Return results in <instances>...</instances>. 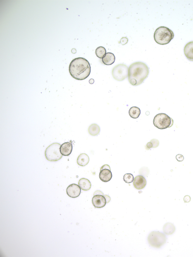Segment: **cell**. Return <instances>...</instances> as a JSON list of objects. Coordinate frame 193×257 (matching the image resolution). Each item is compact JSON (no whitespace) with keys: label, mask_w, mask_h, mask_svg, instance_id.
Segmentation results:
<instances>
[{"label":"cell","mask_w":193,"mask_h":257,"mask_svg":"<svg viewBox=\"0 0 193 257\" xmlns=\"http://www.w3.org/2000/svg\"><path fill=\"white\" fill-rule=\"evenodd\" d=\"M147 181L146 179L142 176H137L134 179L133 185L136 189L142 190L145 187Z\"/></svg>","instance_id":"30bf717a"},{"label":"cell","mask_w":193,"mask_h":257,"mask_svg":"<svg viewBox=\"0 0 193 257\" xmlns=\"http://www.w3.org/2000/svg\"><path fill=\"white\" fill-rule=\"evenodd\" d=\"M78 184L81 189L84 191H89L91 187L90 181L85 178H82L79 180Z\"/></svg>","instance_id":"9a60e30c"},{"label":"cell","mask_w":193,"mask_h":257,"mask_svg":"<svg viewBox=\"0 0 193 257\" xmlns=\"http://www.w3.org/2000/svg\"><path fill=\"white\" fill-rule=\"evenodd\" d=\"M149 244L152 247L160 248L166 244L167 238L165 234L159 231H153L150 233L148 238Z\"/></svg>","instance_id":"277c9868"},{"label":"cell","mask_w":193,"mask_h":257,"mask_svg":"<svg viewBox=\"0 0 193 257\" xmlns=\"http://www.w3.org/2000/svg\"><path fill=\"white\" fill-rule=\"evenodd\" d=\"M153 148V145L152 143L151 142H148V143L146 145V146L145 147V148L146 150H149L150 149Z\"/></svg>","instance_id":"484cf974"},{"label":"cell","mask_w":193,"mask_h":257,"mask_svg":"<svg viewBox=\"0 0 193 257\" xmlns=\"http://www.w3.org/2000/svg\"><path fill=\"white\" fill-rule=\"evenodd\" d=\"M129 114L132 119H137L141 114L140 109L138 107H131L129 110Z\"/></svg>","instance_id":"d6986e66"},{"label":"cell","mask_w":193,"mask_h":257,"mask_svg":"<svg viewBox=\"0 0 193 257\" xmlns=\"http://www.w3.org/2000/svg\"><path fill=\"white\" fill-rule=\"evenodd\" d=\"M66 193L70 197L76 198L80 195L81 189L79 185L72 184L69 185L66 188Z\"/></svg>","instance_id":"ba28073f"},{"label":"cell","mask_w":193,"mask_h":257,"mask_svg":"<svg viewBox=\"0 0 193 257\" xmlns=\"http://www.w3.org/2000/svg\"><path fill=\"white\" fill-rule=\"evenodd\" d=\"M191 201V197L189 195H186L184 198V201L185 203H188Z\"/></svg>","instance_id":"d4e9b609"},{"label":"cell","mask_w":193,"mask_h":257,"mask_svg":"<svg viewBox=\"0 0 193 257\" xmlns=\"http://www.w3.org/2000/svg\"><path fill=\"white\" fill-rule=\"evenodd\" d=\"M111 171L108 169H103L100 171L99 178L101 181L108 182L111 180L112 178Z\"/></svg>","instance_id":"4fadbf2b"},{"label":"cell","mask_w":193,"mask_h":257,"mask_svg":"<svg viewBox=\"0 0 193 257\" xmlns=\"http://www.w3.org/2000/svg\"><path fill=\"white\" fill-rule=\"evenodd\" d=\"M108 169L110 170H111V168H110V167L108 165V164H105V165H104L103 166H102V167H101V170H100V171H101V170H102V169Z\"/></svg>","instance_id":"4316f807"},{"label":"cell","mask_w":193,"mask_h":257,"mask_svg":"<svg viewBox=\"0 0 193 257\" xmlns=\"http://www.w3.org/2000/svg\"><path fill=\"white\" fill-rule=\"evenodd\" d=\"M123 180L126 183L130 184V183L133 182L134 180V176L131 174H125L123 176Z\"/></svg>","instance_id":"44dd1931"},{"label":"cell","mask_w":193,"mask_h":257,"mask_svg":"<svg viewBox=\"0 0 193 257\" xmlns=\"http://www.w3.org/2000/svg\"><path fill=\"white\" fill-rule=\"evenodd\" d=\"M176 159L177 161H178L179 162H182L184 160V157L183 156L181 155V154H178V155H176Z\"/></svg>","instance_id":"cb8c5ba5"},{"label":"cell","mask_w":193,"mask_h":257,"mask_svg":"<svg viewBox=\"0 0 193 257\" xmlns=\"http://www.w3.org/2000/svg\"><path fill=\"white\" fill-rule=\"evenodd\" d=\"M128 39L126 37H123L120 40V43L124 45L127 44L128 42Z\"/></svg>","instance_id":"603a6c76"},{"label":"cell","mask_w":193,"mask_h":257,"mask_svg":"<svg viewBox=\"0 0 193 257\" xmlns=\"http://www.w3.org/2000/svg\"><path fill=\"white\" fill-rule=\"evenodd\" d=\"M95 53L96 56L100 59H102L106 53L105 48L103 47H99L96 49Z\"/></svg>","instance_id":"ffe728a7"},{"label":"cell","mask_w":193,"mask_h":257,"mask_svg":"<svg viewBox=\"0 0 193 257\" xmlns=\"http://www.w3.org/2000/svg\"><path fill=\"white\" fill-rule=\"evenodd\" d=\"M175 226L172 223L167 222L163 226V232L167 235H171L175 232Z\"/></svg>","instance_id":"e0dca14e"},{"label":"cell","mask_w":193,"mask_h":257,"mask_svg":"<svg viewBox=\"0 0 193 257\" xmlns=\"http://www.w3.org/2000/svg\"><path fill=\"white\" fill-rule=\"evenodd\" d=\"M72 150V140L70 142H65L61 145L60 151L61 154L65 156H68L71 153Z\"/></svg>","instance_id":"8fae6325"},{"label":"cell","mask_w":193,"mask_h":257,"mask_svg":"<svg viewBox=\"0 0 193 257\" xmlns=\"http://www.w3.org/2000/svg\"><path fill=\"white\" fill-rule=\"evenodd\" d=\"M173 32L166 27L161 26L157 28L154 34V39L157 43L161 45L168 44L174 38Z\"/></svg>","instance_id":"3957f363"},{"label":"cell","mask_w":193,"mask_h":257,"mask_svg":"<svg viewBox=\"0 0 193 257\" xmlns=\"http://www.w3.org/2000/svg\"><path fill=\"white\" fill-rule=\"evenodd\" d=\"M115 57L114 55L111 53H107L102 59L103 64L106 65H110L114 63Z\"/></svg>","instance_id":"5bb4252c"},{"label":"cell","mask_w":193,"mask_h":257,"mask_svg":"<svg viewBox=\"0 0 193 257\" xmlns=\"http://www.w3.org/2000/svg\"><path fill=\"white\" fill-rule=\"evenodd\" d=\"M94 82V80L93 79H91L90 80H89V83L91 84H93Z\"/></svg>","instance_id":"83f0119b"},{"label":"cell","mask_w":193,"mask_h":257,"mask_svg":"<svg viewBox=\"0 0 193 257\" xmlns=\"http://www.w3.org/2000/svg\"><path fill=\"white\" fill-rule=\"evenodd\" d=\"M91 71L90 63L84 58H75L72 60L70 65V74L76 80L85 79L90 75Z\"/></svg>","instance_id":"6da1fadb"},{"label":"cell","mask_w":193,"mask_h":257,"mask_svg":"<svg viewBox=\"0 0 193 257\" xmlns=\"http://www.w3.org/2000/svg\"><path fill=\"white\" fill-rule=\"evenodd\" d=\"M88 131L91 136H95L99 134L101 131V128L97 124H92L89 126Z\"/></svg>","instance_id":"ac0fdd59"},{"label":"cell","mask_w":193,"mask_h":257,"mask_svg":"<svg viewBox=\"0 0 193 257\" xmlns=\"http://www.w3.org/2000/svg\"><path fill=\"white\" fill-rule=\"evenodd\" d=\"M153 124L160 129H165L173 126L174 120L166 114L160 113L155 116Z\"/></svg>","instance_id":"5b68a950"},{"label":"cell","mask_w":193,"mask_h":257,"mask_svg":"<svg viewBox=\"0 0 193 257\" xmlns=\"http://www.w3.org/2000/svg\"><path fill=\"white\" fill-rule=\"evenodd\" d=\"M61 145L58 143H53L47 147L45 151V156L50 162H57L62 158L60 151Z\"/></svg>","instance_id":"8992f818"},{"label":"cell","mask_w":193,"mask_h":257,"mask_svg":"<svg viewBox=\"0 0 193 257\" xmlns=\"http://www.w3.org/2000/svg\"><path fill=\"white\" fill-rule=\"evenodd\" d=\"M149 69L145 63L142 62L133 63L128 69V80L131 85L138 86L141 84L148 78Z\"/></svg>","instance_id":"7a4b0ae2"},{"label":"cell","mask_w":193,"mask_h":257,"mask_svg":"<svg viewBox=\"0 0 193 257\" xmlns=\"http://www.w3.org/2000/svg\"><path fill=\"white\" fill-rule=\"evenodd\" d=\"M74 50V48L72 49L71 52L72 53L75 54V53H76V49H75V50Z\"/></svg>","instance_id":"f1b7e54d"},{"label":"cell","mask_w":193,"mask_h":257,"mask_svg":"<svg viewBox=\"0 0 193 257\" xmlns=\"http://www.w3.org/2000/svg\"><path fill=\"white\" fill-rule=\"evenodd\" d=\"M128 66L125 64L117 65L112 70V75L114 79L118 81H123L128 77Z\"/></svg>","instance_id":"52a82bcc"},{"label":"cell","mask_w":193,"mask_h":257,"mask_svg":"<svg viewBox=\"0 0 193 257\" xmlns=\"http://www.w3.org/2000/svg\"><path fill=\"white\" fill-rule=\"evenodd\" d=\"M93 205L96 208H101L105 206L106 200L104 196L101 195H94L92 198Z\"/></svg>","instance_id":"9c48e42d"},{"label":"cell","mask_w":193,"mask_h":257,"mask_svg":"<svg viewBox=\"0 0 193 257\" xmlns=\"http://www.w3.org/2000/svg\"><path fill=\"white\" fill-rule=\"evenodd\" d=\"M150 141L152 144L153 148H156L159 145V141L158 140L156 139L152 140Z\"/></svg>","instance_id":"7402d4cb"},{"label":"cell","mask_w":193,"mask_h":257,"mask_svg":"<svg viewBox=\"0 0 193 257\" xmlns=\"http://www.w3.org/2000/svg\"><path fill=\"white\" fill-rule=\"evenodd\" d=\"M89 158L86 154H81L79 156L77 159V163L79 166H85L88 164Z\"/></svg>","instance_id":"2e32d148"},{"label":"cell","mask_w":193,"mask_h":257,"mask_svg":"<svg viewBox=\"0 0 193 257\" xmlns=\"http://www.w3.org/2000/svg\"><path fill=\"white\" fill-rule=\"evenodd\" d=\"M184 54L189 61H193V41L186 44L184 49Z\"/></svg>","instance_id":"7c38bea8"}]
</instances>
